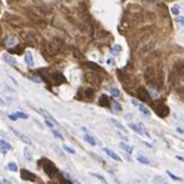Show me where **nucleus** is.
<instances>
[{"label": "nucleus", "mask_w": 184, "mask_h": 184, "mask_svg": "<svg viewBox=\"0 0 184 184\" xmlns=\"http://www.w3.org/2000/svg\"><path fill=\"white\" fill-rule=\"evenodd\" d=\"M162 72L157 71L154 67H147L144 70V80L148 84H154L158 82L159 85H162Z\"/></svg>", "instance_id": "1"}, {"label": "nucleus", "mask_w": 184, "mask_h": 184, "mask_svg": "<svg viewBox=\"0 0 184 184\" xmlns=\"http://www.w3.org/2000/svg\"><path fill=\"white\" fill-rule=\"evenodd\" d=\"M153 26H146L144 29H141L134 36V46H138L142 42H147V40L153 35Z\"/></svg>", "instance_id": "2"}, {"label": "nucleus", "mask_w": 184, "mask_h": 184, "mask_svg": "<svg viewBox=\"0 0 184 184\" xmlns=\"http://www.w3.org/2000/svg\"><path fill=\"white\" fill-rule=\"evenodd\" d=\"M39 166L42 167L44 172H45L50 178H54V177L57 176V173H59L56 166H55L52 162H50L49 159H46V158H41V161L39 162Z\"/></svg>", "instance_id": "3"}, {"label": "nucleus", "mask_w": 184, "mask_h": 184, "mask_svg": "<svg viewBox=\"0 0 184 184\" xmlns=\"http://www.w3.org/2000/svg\"><path fill=\"white\" fill-rule=\"evenodd\" d=\"M41 51H42V54H44L46 57H51V56H55V55L59 52V49L55 46V44H54L52 41H51V42L42 41Z\"/></svg>", "instance_id": "4"}, {"label": "nucleus", "mask_w": 184, "mask_h": 184, "mask_svg": "<svg viewBox=\"0 0 184 184\" xmlns=\"http://www.w3.org/2000/svg\"><path fill=\"white\" fill-rule=\"evenodd\" d=\"M153 108H154V112L159 117H167L169 114V108H168V106L162 99H157L153 103Z\"/></svg>", "instance_id": "5"}, {"label": "nucleus", "mask_w": 184, "mask_h": 184, "mask_svg": "<svg viewBox=\"0 0 184 184\" xmlns=\"http://www.w3.org/2000/svg\"><path fill=\"white\" fill-rule=\"evenodd\" d=\"M84 77H85V81H86L87 84H90V85L97 86V85L101 84V77H99V75H98L97 72H94V71H86L85 75H84Z\"/></svg>", "instance_id": "6"}, {"label": "nucleus", "mask_w": 184, "mask_h": 184, "mask_svg": "<svg viewBox=\"0 0 184 184\" xmlns=\"http://www.w3.org/2000/svg\"><path fill=\"white\" fill-rule=\"evenodd\" d=\"M47 81H51L54 85H61V84L66 82L65 77H64L60 72H54V74H50V75H49Z\"/></svg>", "instance_id": "7"}, {"label": "nucleus", "mask_w": 184, "mask_h": 184, "mask_svg": "<svg viewBox=\"0 0 184 184\" xmlns=\"http://www.w3.org/2000/svg\"><path fill=\"white\" fill-rule=\"evenodd\" d=\"M136 96H137L138 99H141L143 102H149L151 101V96H149V93L147 92V90L144 87H138L137 91H136Z\"/></svg>", "instance_id": "8"}, {"label": "nucleus", "mask_w": 184, "mask_h": 184, "mask_svg": "<svg viewBox=\"0 0 184 184\" xmlns=\"http://www.w3.org/2000/svg\"><path fill=\"white\" fill-rule=\"evenodd\" d=\"M93 96H94V90L92 89H81L77 94L79 98H84V99H92Z\"/></svg>", "instance_id": "9"}, {"label": "nucleus", "mask_w": 184, "mask_h": 184, "mask_svg": "<svg viewBox=\"0 0 184 184\" xmlns=\"http://www.w3.org/2000/svg\"><path fill=\"white\" fill-rule=\"evenodd\" d=\"M173 74L177 77H183L184 76V61H178L173 66Z\"/></svg>", "instance_id": "10"}, {"label": "nucleus", "mask_w": 184, "mask_h": 184, "mask_svg": "<svg viewBox=\"0 0 184 184\" xmlns=\"http://www.w3.org/2000/svg\"><path fill=\"white\" fill-rule=\"evenodd\" d=\"M20 177L24 181H30V182H35L36 181V176L31 172H29L27 169H21L20 171Z\"/></svg>", "instance_id": "11"}, {"label": "nucleus", "mask_w": 184, "mask_h": 184, "mask_svg": "<svg viewBox=\"0 0 184 184\" xmlns=\"http://www.w3.org/2000/svg\"><path fill=\"white\" fill-rule=\"evenodd\" d=\"M10 129H11V131H12V133H14L17 138H20L24 143H26V144H31V143H32V142H31V139H30L26 134H24V133H21V132H19V131H16V129H15V128H12V127H11Z\"/></svg>", "instance_id": "12"}, {"label": "nucleus", "mask_w": 184, "mask_h": 184, "mask_svg": "<svg viewBox=\"0 0 184 184\" xmlns=\"http://www.w3.org/2000/svg\"><path fill=\"white\" fill-rule=\"evenodd\" d=\"M153 47H154V41H149V42H147V44L141 49V51H139L138 54H139V55H144V54L149 52Z\"/></svg>", "instance_id": "13"}, {"label": "nucleus", "mask_w": 184, "mask_h": 184, "mask_svg": "<svg viewBox=\"0 0 184 184\" xmlns=\"http://www.w3.org/2000/svg\"><path fill=\"white\" fill-rule=\"evenodd\" d=\"M131 102H132V104H133V106H136V107H137V108H138V109H139V111H141L143 114H146V116H149V114H151V112H149V111H148V109H147L144 106H142L141 103H138L136 99H132Z\"/></svg>", "instance_id": "14"}, {"label": "nucleus", "mask_w": 184, "mask_h": 184, "mask_svg": "<svg viewBox=\"0 0 184 184\" xmlns=\"http://www.w3.org/2000/svg\"><path fill=\"white\" fill-rule=\"evenodd\" d=\"M2 59H4V61H5L6 64H9V65H11V66H16V65H17V61H16L12 56H10L9 54H4V55H2Z\"/></svg>", "instance_id": "15"}, {"label": "nucleus", "mask_w": 184, "mask_h": 184, "mask_svg": "<svg viewBox=\"0 0 184 184\" xmlns=\"http://www.w3.org/2000/svg\"><path fill=\"white\" fill-rule=\"evenodd\" d=\"M98 103H99V106H103V107H109V104H111V101H109L108 96H106V94H102V96L99 97V101H98Z\"/></svg>", "instance_id": "16"}, {"label": "nucleus", "mask_w": 184, "mask_h": 184, "mask_svg": "<svg viewBox=\"0 0 184 184\" xmlns=\"http://www.w3.org/2000/svg\"><path fill=\"white\" fill-rule=\"evenodd\" d=\"M128 126H129V128L133 129L136 133H138V134H141V136H148V133H147L146 131H142V128H139L137 124H134V123H129Z\"/></svg>", "instance_id": "17"}, {"label": "nucleus", "mask_w": 184, "mask_h": 184, "mask_svg": "<svg viewBox=\"0 0 184 184\" xmlns=\"http://www.w3.org/2000/svg\"><path fill=\"white\" fill-rule=\"evenodd\" d=\"M24 40H25V42L27 44V45H30V46H35V37L31 35V34H24Z\"/></svg>", "instance_id": "18"}, {"label": "nucleus", "mask_w": 184, "mask_h": 184, "mask_svg": "<svg viewBox=\"0 0 184 184\" xmlns=\"http://www.w3.org/2000/svg\"><path fill=\"white\" fill-rule=\"evenodd\" d=\"M37 112H39V113H41V114H42L44 117H46L47 119L52 121V122H54L55 124H59V123H57V121H56V119H55V118H54V117H52V116H51V114H50L49 112H46V111H45L44 108H39V109H37Z\"/></svg>", "instance_id": "19"}, {"label": "nucleus", "mask_w": 184, "mask_h": 184, "mask_svg": "<svg viewBox=\"0 0 184 184\" xmlns=\"http://www.w3.org/2000/svg\"><path fill=\"white\" fill-rule=\"evenodd\" d=\"M103 151H104V152H106V153H107V154H108V156H109L112 159H114V161H117V162H121V161H122V159H121V157H119L117 153L112 152L111 149H108V148H104Z\"/></svg>", "instance_id": "20"}, {"label": "nucleus", "mask_w": 184, "mask_h": 184, "mask_svg": "<svg viewBox=\"0 0 184 184\" xmlns=\"http://www.w3.org/2000/svg\"><path fill=\"white\" fill-rule=\"evenodd\" d=\"M52 42L55 44V46H56L59 50H62V49L65 47V42H64V40L60 39V37H55V39L52 40Z\"/></svg>", "instance_id": "21"}, {"label": "nucleus", "mask_w": 184, "mask_h": 184, "mask_svg": "<svg viewBox=\"0 0 184 184\" xmlns=\"http://www.w3.org/2000/svg\"><path fill=\"white\" fill-rule=\"evenodd\" d=\"M25 64L27 65V66H34V60H32V55H31V52H26L25 54Z\"/></svg>", "instance_id": "22"}, {"label": "nucleus", "mask_w": 184, "mask_h": 184, "mask_svg": "<svg viewBox=\"0 0 184 184\" xmlns=\"http://www.w3.org/2000/svg\"><path fill=\"white\" fill-rule=\"evenodd\" d=\"M128 10L131 11V12H141V10H142V7L138 5V4H131V5H128Z\"/></svg>", "instance_id": "23"}, {"label": "nucleus", "mask_w": 184, "mask_h": 184, "mask_svg": "<svg viewBox=\"0 0 184 184\" xmlns=\"http://www.w3.org/2000/svg\"><path fill=\"white\" fill-rule=\"evenodd\" d=\"M10 52L11 54H22L24 52V46L16 45L15 47H10Z\"/></svg>", "instance_id": "24"}, {"label": "nucleus", "mask_w": 184, "mask_h": 184, "mask_svg": "<svg viewBox=\"0 0 184 184\" xmlns=\"http://www.w3.org/2000/svg\"><path fill=\"white\" fill-rule=\"evenodd\" d=\"M84 139H85L87 143H90L91 146H96V144H97V141H96L92 136H90V134H85V136H84Z\"/></svg>", "instance_id": "25"}, {"label": "nucleus", "mask_w": 184, "mask_h": 184, "mask_svg": "<svg viewBox=\"0 0 184 184\" xmlns=\"http://www.w3.org/2000/svg\"><path fill=\"white\" fill-rule=\"evenodd\" d=\"M24 157H25V159H26V161H29V162H31V161H32V154L30 153V151H29V148H27V147H25V148H24Z\"/></svg>", "instance_id": "26"}, {"label": "nucleus", "mask_w": 184, "mask_h": 184, "mask_svg": "<svg viewBox=\"0 0 184 184\" xmlns=\"http://www.w3.org/2000/svg\"><path fill=\"white\" fill-rule=\"evenodd\" d=\"M119 146H121V148H122L123 151H126L127 153H132V151H133V148H132L131 146H128V144H126V143H121Z\"/></svg>", "instance_id": "27"}, {"label": "nucleus", "mask_w": 184, "mask_h": 184, "mask_svg": "<svg viewBox=\"0 0 184 184\" xmlns=\"http://www.w3.org/2000/svg\"><path fill=\"white\" fill-rule=\"evenodd\" d=\"M137 161H138L139 163H143V164H149V163H151L149 159L146 158V157H143V156H138V157H137Z\"/></svg>", "instance_id": "28"}, {"label": "nucleus", "mask_w": 184, "mask_h": 184, "mask_svg": "<svg viewBox=\"0 0 184 184\" xmlns=\"http://www.w3.org/2000/svg\"><path fill=\"white\" fill-rule=\"evenodd\" d=\"M7 169L11 171V172H17V166H16V163H14V162L7 163Z\"/></svg>", "instance_id": "29"}, {"label": "nucleus", "mask_w": 184, "mask_h": 184, "mask_svg": "<svg viewBox=\"0 0 184 184\" xmlns=\"http://www.w3.org/2000/svg\"><path fill=\"white\" fill-rule=\"evenodd\" d=\"M179 12H181V6H179L178 4L173 5V6H172V14H173V15H178Z\"/></svg>", "instance_id": "30"}, {"label": "nucleus", "mask_w": 184, "mask_h": 184, "mask_svg": "<svg viewBox=\"0 0 184 184\" xmlns=\"http://www.w3.org/2000/svg\"><path fill=\"white\" fill-rule=\"evenodd\" d=\"M85 65L89 66V67H91L92 70H101L99 66H98L97 64H93V62H85Z\"/></svg>", "instance_id": "31"}, {"label": "nucleus", "mask_w": 184, "mask_h": 184, "mask_svg": "<svg viewBox=\"0 0 184 184\" xmlns=\"http://www.w3.org/2000/svg\"><path fill=\"white\" fill-rule=\"evenodd\" d=\"M0 146H1V147H6V148H9L10 151L12 149L11 144H10V143H7V142H6V141H4V139H0Z\"/></svg>", "instance_id": "32"}, {"label": "nucleus", "mask_w": 184, "mask_h": 184, "mask_svg": "<svg viewBox=\"0 0 184 184\" xmlns=\"http://www.w3.org/2000/svg\"><path fill=\"white\" fill-rule=\"evenodd\" d=\"M16 114H17V117H19V118H22V119H27V118H29V116H27L26 113L20 112V111H17V112H16Z\"/></svg>", "instance_id": "33"}, {"label": "nucleus", "mask_w": 184, "mask_h": 184, "mask_svg": "<svg viewBox=\"0 0 184 184\" xmlns=\"http://www.w3.org/2000/svg\"><path fill=\"white\" fill-rule=\"evenodd\" d=\"M111 122H112V123H113V124H114L116 127H118V128H119L121 131H124V127H123V126H122L121 123H118V122H117L116 119H111Z\"/></svg>", "instance_id": "34"}, {"label": "nucleus", "mask_w": 184, "mask_h": 184, "mask_svg": "<svg viewBox=\"0 0 184 184\" xmlns=\"http://www.w3.org/2000/svg\"><path fill=\"white\" fill-rule=\"evenodd\" d=\"M50 129H51V132L54 133V136H55V137H57L59 139H64V137H62V134H60V133H59V132H57L56 129H54V128H50Z\"/></svg>", "instance_id": "35"}, {"label": "nucleus", "mask_w": 184, "mask_h": 184, "mask_svg": "<svg viewBox=\"0 0 184 184\" xmlns=\"http://www.w3.org/2000/svg\"><path fill=\"white\" fill-rule=\"evenodd\" d=\"M111 93H112V96H114V97H118V96L121 94V92L118 91V89H114V87L111 89Z\"/></svg>", "instance_id": "36"}, {"label": "nucleus", "mask_w": 184, "mask_h": 184, "mask_svg": "<svg viewBox=\"0 0 184 184\" xmlns=\"http://www.w3.org/2000/svg\"><path fill=\"white\" fill-rule=\"evenodd\" d=\"M91 176H93L94 178H97L98 181H101V182H103V183H106V179L102 177V176H99V174H96V173H91Z\"/></svg>", "instance_id": "37"}, {"label": "nucleus", "mask_w": 184, "mask_h": 184, "mask_svg": "<svg viewBox=\"0 0 184 184\" xmlns=\"http://www.w3.org/2000/svg\"><path fill=\"white\" fill-rule=\"evenodd\" d=\"M112 106H113V108H116V111H121V109H122L121 104H119L118 102H116V101H113V102H112Z\"/></svg>", "instance_id": "38"}, {"label": "nucleus", "mask_w": 184, "mask_h": 184, "mask_svg": "<svg viewBox=\"0 0 184 184\" xmlns=\"http://www.w3.org/2000/svg\"><path fill=\"white\" fill-rule=\"evenodd\" d=\"M64 149L66 151V152H69V153H71V154H75L76 152H75V149H72V148H70L69 146H64Z\"/></svg>", "instance_id": "39"}, {"label": "nucleus", "mask_w": 184, "mask_h": 184, "mask_svg": "<svg viewBox=\"0 0 184 184\" xmlns=\"http://www.w3.org/2000/svg\"><path fill=\"white\" fill-rule=\"evenodd\" d=\"M168 174H169V177H171L172 179H174V181H178V182H182V181H183L182 178H179V177H177V176H174V174H172L171 172H168Z\"/></svg>", "instance_id": "40"}, {"label": "nucleus", "mask_w": 184, "mask_h": 184, "mask_svg": "<svg viewBox=\"0 0 184 184\" xmlns=\"http://www.w3.org/2000/svg\"><path fill=\"white\" fill-rule=\"evenodd\" d=\"M7 117H9V119H11V121H17V118H19L16 113H15V114H9Z\"/></svg>", "instance_id": "41"}, {"label": "nucleus", "mask_w": 184, "mask_h": 184, "mask_svg": "<svg viewBox=\"0 0 184 184\" xmlns=\"http://www.w3.org/2000/svg\"><path fill=\"white\" fill-rule=\"evenodd\" d=\"M14 44H15V42H14V40H7V41H6V45H7V46H10V47H11Z\"/></svg>", "instance_id": "42"}, {"label": "nucleus", "mask_w": 184, "mask_h": 184, "mask_svg": "<svg viewBox=\"0 0 184 184\" xmlns=\"http://www.w3.org/2000/svg\"><path fill=\"white\" fill-rule=\"evenodd\" d=\"M114 49H116V52H114V54H118V52H121V49H122V47H121L119 45H116Z\"/></svg>", "instance_id": "43"}, {"label": "nucleus", "mask_w": 184, "mask_h": 184, "mask_svg": "<svg viewBox=\"0 0 184 184\" xmlns=\"http://www.w3.org/2000/svg\"><path fill=\"white\" fill-rule=\"evenodd\" d=\"M178 22H179L181 25H183L184 26V17H179V19H178Z\"/></svg>", "instance_id": "44"}, {"label": "nucleus", "mask_w": 184, "mask_h": 184, "mask_svg": "<svg viewBox=\"0 0 184 184\" xmlns=\"http://www.w3.org/2000/svg\"><path fill=\"white\" fill-rule=\"evenodd\" d=\"M177 131H178L179 133H184V131L182 129V128H177Z\"/></svg>", "instance_id": "45"}, {"label": "nucleus", "mask_w": 184, "mask_h": 184, "mask_svg": "<svg viewBox=\"0 0 184 184\" xmlns=\"http://www.w3.org/2000/svg\"><path fill=\"white\" fill-rule=\"evenodd\" d=\"M148 1H152L153 2V1H157V0H148Z\"/></svg>", "instance_id": "46"}, {"label": "nucleus", "mask_w": 184, "mask_h": 184, "mask_svg": "<svg viewBox=\"0 0 184 184\" xmlns=\"http://www.w3.org/2000/svg\"><path fill=\"white\" fill-rule=\"evenodd\" d=\"M65 1H67V2H71V0H65Z\"/></svg>", "instance_id": "47"}, {"label": "nucleus", "mask_w": 184, "mask_h": 184, "mask_svg": "<svg viewBox=\"0 0 184 184\" xmlns=\"http://www.w3.org/2000/svg\"><path fill=\"white\" fill-rule=\"evenodd\" d=\"M1 182H2V181H0V183H1Z\"/></svg>", "instance_id": "48"}]
</instances>
